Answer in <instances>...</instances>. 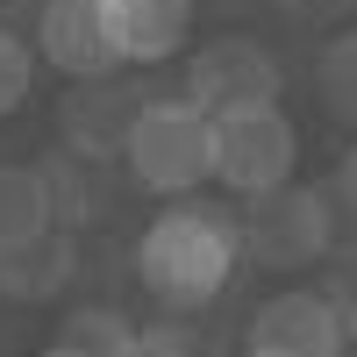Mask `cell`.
Wrapping results in <instances>:
<instances>
[{"mask_svg": "<svg viewBox=\"0 0 357 357\" xmlns=\"http://www.w3.org/2000/svg\"><path fill=\"white\" fill-rule=\"evenodd\" d=\"M236 264H243V236H236L229 207L207 200H172L165 215H151V229L136 236V286L151 293L165 314H200L215 307Z\"/></svg>", "mask_w": 357, "mask_h": 357, "instance_id": "obj_1", "label": "cell"}, {"mask_svg": "<svg viewBox=\"0 0 357 357\" xmlns=\"http://www.w3.org/2000/svg\"><path fill=\"white\" fill-rule=\"evenodd\" d=\"M122 178L136 193H158V200H186L215 178V122L186 100V93H143L129 143H122Z\"/></svg>", "mask_w": 357, "mask_h": 357, "instance_id": "obj_2", "label": "cell"}, {"mask_svg": "<svg viewBox=\"0 0 357 357\" xmlns=\"http://www.w3.org/2000/svg\"><path fill=\"white\" fill-rule=\"evenodd\" d=\"M236 236L264 272H307L336 250V200L321 186L279 178L272 193H250V207L236 215Z\"/></svg>", "mask_w": 357, "mask_h": 357, "instance_id": "obj_3", "label": "cell"}, {"mask_svg": "<svg viewBox=\"0 0 357 357\" xmlns=\"http://www.w3.org/2000/svg\"><path fill=\"white\" fill-rule=\"evenodd\" d=\"M207 122L215 114H243V107H272L286 93V72L279 57L264 50L257 36H207L193 57H186V86H178Z\"/></svg>", "mask_w": 357, "mask_h": 357, "instance_id": "obj_4", "label": "cell"}, {"mask_svg": "<svg viewBox=\"0 0 357 357\" xmlns=\"http://www.w3.org/2000/svg\"><path fill=\"white\" fill-rule=\"evenodd\" d=\"M301 165V129L272 107H243V114H215V178L250 200V193H272L279 178H293Z\"/></svg>", "mask_w": 357, "mask_h": 357, "instance_id": "obj_5", "label": "cell"}, {"mask_svg": "<svg viewBox=\"0 0 357 357\" xmlns=\"http://www.w3.org/2000/svg\"><path fill=\"white\" fill-rule=\"evenodd\" d=\"M250 350H272V357H343L350 329H343L336 293H314V286L272 293V301L250 314Z\"/></svg>", "mask_w": 357, "mask_h": 357, "instance_id": "obj_6", "label": "cell"}, {"mask_svg": "<svg viewBox=\"0 0 357 357\" xmlns=\"http://www.w3.org/2000/svg\"><path fill=\"white\" fill-rule=\"evenodd\" d=\"M36 57L65 79H100V72H122V50H114V29H107V0H43L36 15Z\"/></svg>", "mask_w": 357, "mask_h": 357, "instance_id": "obj_7", "label": "cell"}, {"mask_svg": "<svg viewBox=\"0 0 357 357\" xmlns=\"http://www.w3.org/2000/svg\"><path fill=\"white\" fill-rule=\"evenodd\" d=\"M136 107H143V93H136V86H129L122 72H100V79H72L65 107H57L65 151L114 165V158H122V143H129V122H136Z\"/></svg>", "mask_w": 357, "mask_h": 357, "instance_id": "obj_8", "label": "cell"}, {"mask_svg": "<svg viewBox=\"0 0 357 357\" xmlns=\"http://www.w3.org/2000/svg\"><path fill=\"white\" fill-rule=\"evenodd\" d=\"M72 272H79V243H72L65 222H50L43 236H29V243H8V250H0V301L43 307V301H57V293L72 286Z\"/></svg>", "mask_w": 357, "mask_h": 357, "instance_id": "obj_9", "label": "cell"}, {"mask_svg": "<svg viewBox=\"0 0 357 357\" xmlns=\"http://www.w3.org/2000/svg\"><path fill=\"white\" fill-rule=\"evenodd\" d=\"M200 0H107V29H114V50L122 65H165V57L186 50V29H193Z\"/></svg>", "mask_w": 357, "mask_h": 357, "instance_id": "obj_10", "label": "cell"}, {"mask_svg": "<svg viewBox=\"0 0 357 357\" xmlns=\"http://www.w3.org/2000/svg\"><path fill=\"white\" fill-rule=\"evenodd\" d=\"M50 222H57L50 172H43V165H0V250L43 236Z\"/></svg>", "mask_w": 357, "mask_h": 357, "instance_id": "obj_11", "label": "cell"}, {"mask_svg": "<svg viewBox=\"0 0 357 357\" xmlns=\"http://www.w3.org/2000/svg\"><path fill=\"white\" fill-rule=\"evenodd\" d=\"M57 343L79 350V357H136V321L122 307H72Z\"/></svg>", "mask_w": 357, "mask_h": 357, "instance_id": "obj_12", "label": "cell"}, {"mask_svg": "<svg viewBox=\"0 0 357 357\" xmlns=\"http://www.w3.org/2000/svg\"><path fill=\"white\" fill-rule=\"evenodd\" d=\"M314 93H321V107H329L336 122L357 129V29H336V36L321 43V57H314Z\"/></svg>", "mask_w": 357, "mask_h": 357, "instance_id": "obj_13", "label": "cell"}, {"mask_svg": "<svg viewBox=\"0 0 357 357\" xmlns=\"http://www.w3.org/2000/svg\"><path fill=\"white\" fill-rule=\"evenodd\" d=\"M29 86H36V43L15 22H0V122L29 100Z\"/></svg>", "mask_w": 357, "mask_h": 357, "instance_id": "obj_14", "label": "cell"}, {"mask_svg": "<svg viewBox=\"0 0 357 357\" xmlns=\"http://www.w3.org/2000/svg\"><path fill=\"white\" fill-rule=\"evenodd\" d=\"M136 357H207V343L186 321H151V329H136Z\"/></svg>", "mask_w": 357, "mask_h": 357, "instance_id": "obj_15", "label": "cell"}, {"mask_svg": "<svg viewBox=\"0 0 357 357\" xmlns=\"http://www.w3.org/2000/svg\"><path fill=\"white\" fill-rule=\"evenodd\" d=\"M343 193L357 200V143H350V158H343Z\"/></svg>", "mask_w": 357, "mask_h": 357, "instance_id": "obj_16", "label": "cell"}, {"mask_svg": "<svg viewBox=\"0 0 357 357\" xmlns=\"http://www.w3.org/2000/svg\"><path fill=\"white\" fill-rule=\"evenodd\" d=\"M36 357H79V350H65V343H50V350H36Z\"/></svg>", "mask_w": 357, "mask_h": 357, "instance_id": "obj_17", "label": "cell"}, {"mask_svg": "<svg viewBox=\"0 0 357 357\" xmlns=\"http://www.w3.org/2000/svg\"><path fill=\"white\" fill-rule=\"evenodd\" d=\"M243 357H272V350H250V343H243Z\"/></svg>", "mask_w": 357, "mask_h": 357, "instance_id": "obj_18", "label": "cell"}]
</instances>
